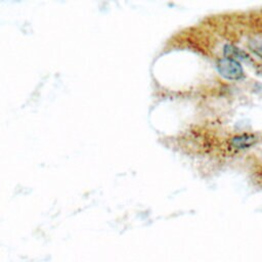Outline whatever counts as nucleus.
Instances as JSON below:
<instances>
[{
  "instance_id": "obj_2",
  "label": "nucleus",
  "mask_w": 262,
  "mask_h": 262,
  "mask_svg": "<svg viewBox=\"0 0 262 262\" xmlns=\"http://www.w3.org/2000/svg\"><path fill=\"white\" fill-rule=\"evenodd\" d=\"M255 142H256V136L254 134H249V133L234 136L231 139V145L238 149L248 148L251 145H253Z\"/></svg>"
},
{
  "instance_id": "obj_1",
  "label": "nucleus",
  "mask_w": 262,
  "mask_h": 262,
  "mask_svg": "<svg viewBox=\"0 0 262 262\" xmlns=\"http://www.w3.org/2000/svg\"><path fill=\"white\" fill-rule=\"evenodd\" d=\"M217 70L221 77L230 81H237L244 78V69L238 60L223 57L217 61Z\"/></svg>"
},
{
  "instance_id": "obj_3",
  "label": "nucleus",
  "mask_w": 262,
  "mask_h": 262,
  "mask_svg": "<svg viewBox=\"0 0 262 262\" xmlns=\"http://www.w3.org/2000/svg\"><path fill=\"white\" fill-rule=\"evenodd\" d=\"M224 55H225V57L232 58L235 60L245 59L247 56L239 48H236L235 46H233L231 44H227L224 46Z\"/></svg>"
},
{
  "instance_id": "obj_4",
  "label": "nucleus",
  "mask_w": 262,
  "mask_h": 262,
  "mask_svg": "<svg viewBox=\"0 0 262 262\" xmlns=\"http://www.w3.org/2000/svg\"><path fill=\"white\" fill-rule=\"evenodd\" d=\"M250 48L256 55H258L260 58H262V43L253 41L250 43Z\"/></svg>"
}]
</instances>
